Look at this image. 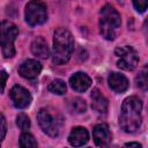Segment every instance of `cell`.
<instances>
[{
  "label": "cell",
  "instance_id": "5b68a950",
  "mask_svg": "<svg viewBox=\"0 0 148 148\" xmlns=\"http://www.w3.org/2000/svg\"><path fill=\"white\" fill-rule=\"evenodd\" d=\"M18 35V28L9 22L2 21L0 23V46L5 58H13L15 56L14 42Z\"/></svg>",
  "mask_w": 148,
  "mask_h": 148
},
{
  "label": "cell",
  "instance_id": "44dd1931",
  "mask_svg": "<svg viewBox=\"0 0 148 148\" xmlns=\"http://www.w3.org/2000/svg\"><path fill=\"white\" fill-rule=\"evenodd\" d=\"M6 133H7V121H6L5 116L0 113V146L6 136Z\"/></svg>",
  "mask_w": 148,
  "mask_h": 148
},
{
  "label": "cell",
  "instance_id": "9a60e30c",
  "mask_svg": "<svg viewBox=\"0 0 148 148\" xmlns=\"http://www.w3.org/2000/svg\"><path fill=\"white\" fill-rule=\"evenodd\" d=\"M31 52L40 59H46L50 56V50L46 40L43 37H36L31 43Z\"/></svg>",
  "mask_w": 148,
  "mask_h": 148
},
{
  "label": "cell",
  "instance_id": "3957f363",
  "mask_svg": "<svg viewBox=\"0 0 148 148\" xmlns=\"http://www.w3.org/2000/svg\"><path fill=\"white\" fill-rule=\"evenodd\" d=\"M37 120L42 131L51 138L58 136L64 125L62 116L51 108H42L37 113Z\"/></svg>",
  "mask_w": 148,
  "mask_h": 148
},
{
  "label": "cell",
  "instance_id": "6da1fadb",
  "mask_svg": "<svg viewBox=\"0 0 148 148\" xmlns=\"http://www.w3.org/2000/svg\"><path fill=\"white\" fill-rule=\"evenodd\" d=\"M141 111L142 102L136 96H130L123 102L120 114H119V125L120 128L126 133H134L141 126Z\"/></svg>",
  "mask_w": 148,
  "mask_h": 148
},
{
  "label": "cell",
  "instance_id": "cb8c5ba5",
  "mask_svg": "<svg viewBox=\"0 0 148 148\" xmlns=\"http://www.w3.org/2000/svg\"><path fill=\"white\" fill-rule=\"evenodd\" d=\"M125 147H141V145L139 143V142H127V143H125Z\"/></svg>",
  "mask_w": 148,
  "mask_h": 148
},
{
  "label": "cell",
  "instance_id": "ffe728a7",
  "mask_svg": "<svg viewBox=\"0 0 148 148\" xmlns=\"http://www.w3.org/2000/svg\"><path fill=\"white\" fill-rule=\"evenodd\" d=\"M72 109L77 113H82V112H84L87 110V104L82 98L76 97V98H74L72 101Z\"/></svg>",
  "mask_w": 148,
  "mask_h": 148
},
{
  "label": "cell",
  "instance_id": "277c9868",
  "mask_svg": "<svg viewBox=\"0 0 148 148\" xmlns=\"http://www.w3.org/2000/svg\"><path fill=\"white\" fill-rule=\"evenodd\" d=\"M120 14L111 5H105L99 12V31L101 35L108 39L113 40L116 37V30L120 27Z\"/></svg>",
  "mask_w": 148,
  "mask_h": 148
},
{
  "label": "cell",
  "instance_id": "52a82bcc",
  "mask_svg": "<svg viewBox=\"0 0 148 148\" xmlns=\"http://www.w3.org/2000/svg\"><path fill=\"white\" fill-rule=\"evenodd\" d=\"M114 54L119 58L117 61V66L121 69L133 71L139 62V56L132 46L125 45L117 47L114 50Z\"/></svg>",
  "mask_w": 148,
  "mask_h": 148
},
{
  "label": "cell",
  "instance_id": "2e32d148",
  "mask_svg": "<svg viewBox=\"0 0 148 148\" xmlns=\"http://www.w3.org/2000/svg\"><path fill=\"white\" fill-rule=\"evenodd\" d=\"M66 90H67V86H66L65 81L61 79L53 80L49 86V91H51L52 94H56V95H64L66 92Z\"/></svg>",
  "mask_w": 148,
  "mask_h": 148
},
{
  "label": "cell",
  "instance_id": "ac0fdd59",
  "mask_svg": "<svg viewBox=\"0 0 148 148\" xmlns=\"http://www.w3.org/2000/svg\"><path fill=\"white\" fill-rule=\"evenodd\" d=\"M135 83H136V87L142 89V90H146L147 89V84H148V80H147V69L143 68L135 77Z\"/></svg>",
  "mask_w": 148,
  "mask_h": 148
},
{
  "label": "cell",
  "instance_id": "d6986e66",
  "mask_svg": "<svg viewBox=\"0 0 148 148\" xmlns=\"http://www.w3.org/2000/svg\"><path fill=\"white\" fill-rule=\"evenodd\" d=\"M16 125L20 130L27 131L30 127V119L25 113H20L16 117Z\"/></svg>",
  "mask_w": 148,
  "mask_h": 148
},
{
  "label": "cell",
  "instance_id": "5bb4252c",
  "mask_svg": "<svg viewBox=\"0 0 148 148\" xmlns=\"http://www.w3.org/2000/svg\"><path fill=\"white\" fill-rule=\"evenodd\" d=\"M88 140H89V133L84 127L81 126L74 127L68 135V142L74 147L83 146L88 142Z\"/></svg>",
  "mask_w": 148,
  "mask_h": 148
},
{
  "label": "cell",
  "instance_id": "8fae6325",
  "mask_svg": "<svg viewBox=\"0 0 148 148\" xmlns=\"http://www.w3.org/2000/svg\"><path fill=\"white\" fill-rule=\"evenodd\" d=\"M91 83H92L91 79L86 73H82V72H77V73L73 74L69 79V84H71L72 89L77 92L87 91L90 88Z\"/></svg>",
  "mask_w": 148,
  "mask_h": 148
},
{
  "label": "cell",
  "instance_id": "30bf717a",
  "mask_svg": "<svg viewBox=\"0 0 148 148\" xmlns=\"http://www.w3.org/2000/svg\"><path fill=\"white\" fill-rule=\"evenodd\" d=\"M92 138H94V142L96 146L98 147L109 146L112 140V135L109 130V126L106 124L95 125L92 128Z\"/></svg>",
  "mask_w": 148,
  "mask_h": 148
},
{
  "label": "cell",
  "instance_id": "7402d4cb",
  "mask_svg": "<svg viewBox=\"0 0 148 148\" xmlns=\"http://www.w3.org/2000/svg\"><path fill=\"white\" fill-rule=\"evenodd\" d=\"M133 1V6L134 8L139 12V13H143L147 9V5H148V0H132Z\"/></svg>",
  "mask_w": 148,
  "mask_h": 148
},
{
  "label": "cell",
  "instance_id": "e0dca14e",
  "mask_svg": "<svg viewBox=\"0 0 148 148\" xmlns=\"http://www.w3.org/2000/svg\"><path fill=\"white\" fill-rule=\"evenodd\" d=\"M20 147L22 148H29V147H37V141L30 133H22L20 136Z\"/></svg>",
  "mask_w": 148,
  "mask_h": 148
},
{
  "label": "cell",
  "instance_id": "4fadbf2b",
  "mask_svg": "<svg viewBox=\"0 0 148 148\" xmlns=\"http://www.w3.org/2000/svg\"><path fill=\"white\" fill-rule=\"evenodd\" d=\"M90 97H91V108H92V110L96 111L99 114L106 113L108 106H109V102L105 98V96L97 88L92 89Z\"/></svg>",
  "mask_w": 148,
  "mask_h": 148
},
{
  "label": "cell",
  "instance_id": "9c48e42d",
  "mask_svg": "<svg viewBox=\"0 0 148 148\" xmlns=\"http://www.w3.org/2000/svg\"><path fill=\"white\" fill-rule=\"evenodd\" d=\"M42 72V65L35 59L23 61L18 67V74L27 80H35Z\"/></svg>",
  "mask_w": 148,
  "mask_h": 148
},
{
  "label": "cell",
  "instance_id": "8992f818",
  "mask_svg": "<svg viewBox=\"0 0 148 148\" xmlns=\"http://www.w3.org/2000/svg\"><path fill=\"white\" fill-rule=\"evenodd\" d=\"M25 21L30 27L40 25L47 20V7L44 2L31 0L25 6Z\"/></svg>",
  "mask_w": 148,
  "mask_h": 148
},
{
  "label": "cell",
  "instance_id": "7a4b0ae2",
  "mask_svg": "<svg viewBox=\"0 0 148 148\" xmlns=\"http://www.w3.org/2000/svg\"><path fill=\"white\" fill-rule=\"evenodd\" d=\"M74 51V39L72 34L65 29L59 28L53 35V50H52V61L56 65L66 64Z\"/></svg>",
  "mask_w": 148,
  "mask_h": 148
},
{
  "label": "cell",
  "instance_id": "603a6c76",
  "mask_svg": "<svg viewBox=\"0 0 148 148\" xmlns=\"http://www.w3.org/2000/svg\"><path fill=\"white\" fill-rule=\"evenodd\" d=\"M8 79V74L6 71H1L0 72V94L3 91V88H5V84H6V81Z\"/></svg>",
  "mask_w": 148,
  "mask_h": 148
},
{
  "label": "cell",
  "instance_id": "7c38bea8",
  "mask_svg": "<svg viewBox=\"0 0 148 148\" xmlns=\"http://www.w3.org/2000/svg\"><path fill=\"white\" fill-rule=\"evenodd\" d=\"M108 83H109V87L117 94H121L126 91L128 88V80L126 79V76L117 72L110 73L108 77Z\"/></svg>",
  "mask_w": 148,
  "mask_h": 148
},
{
  "label": "cell",
  "instance_id": "ba28073f",
  "mask_svg": "<svg viewBox=\"0 0 148 148\" xmlns=\"http://www.w3.org/2000/svg\"><path fill=\"white\" fill-rule=\"evenodd\" d=\"M9 96H10V99H12L14 106L17 108V109L28 108L30 105L31 101H32V97H31L30 92L25 88H23L22 86H18V84H15L10 89Z\"/></svg>",
  "mask_w": 148,
  "mask_h": 148
}]
</instances>
